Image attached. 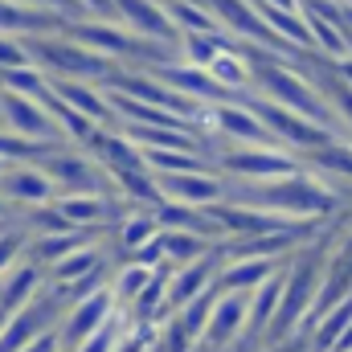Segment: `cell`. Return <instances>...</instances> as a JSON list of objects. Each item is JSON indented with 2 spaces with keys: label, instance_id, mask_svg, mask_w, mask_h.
I'll list each match as a JSON object with an SVG mask.
<instances>
[{
  "label": "cell",
  "instance_id": "1",
  "mask_svg": "<svg viewBox=\"0 0 352 352\" xmlns=\"http://www.w3.org/2000/svg\"><path fill=\"white\" fill-rule=\"evenodd\" d=\"M226 201L238 205H254L266 213H278L287 221L299 217H320L336 205V188L324 184V176L316 173H295L283 180H226Z\"/></svg>",
  "mask_w": 352,
  "mask_h": 352
},
{
  "label": "cell",
  "instance_id": "2",
  "mask_svg": "<svg viewBox=\"0 0 352 352\" xmlns=\"http://www.w3.org/2000/svg\"><path fill=\"white\" fill-rule=\"evenodd\" d=\"M29 45V58L50 74V78H78V82H94V87H107L115 74H119V62L102 58L87 50L82 41H74L66 29L62 33H37V37H25Z\"/></svg>",
  "mask_w": 352,
  "mask_h": 352
},
{
  "label": "cell",
  "instance_id": "3",
  "mask_svg": "<svg viewBox=\"0 0 352 352\" xmlns=\"http://www.w3.org/2000/svg\"><path fill=\"white\" fill-rule=\"evenodd\" d=\"M307 164L287 152V148H226L217 156V173L234 176V180H283V176L303 173Z\"/></svg>",
  "mask_w": 352,
  "mask_h": 352
},
{
  "label": "cell",
  "instance_id": "4",
  "mask_svg": "<svg viewBox=\"0 0 352 352\" xmlns=\"http://www.w3.org/2000/svg\"><path fill=\"white\" fill-rule=\"evenodd\" d=\"M0 123L33 144H66L58 119L50 115L45 102L37 98H25V94H12V90H0Z\"/></svg>",
  "mask_w": 352,
  "mask_h": 352
},
{
  "label": "cell",
  "instance_id": "5",
  "mask_svg": "<svg viewBox=\"0 0 352 352\" xmlns=\"http://www.w3.org/2000/svg\"><path fill=\"white\" fill-rule=\"evenodd\" d=\"M0 197L12 209H41V205L58 201V184H54V176L45 173L41 164L21 160V164H8L0 173Z\"/></svg>",
  "mask_w": 352,
  "mask_h": 352
},
{
  "label": "cell",
  "instance_id": "6",
  "mask_svg": "<svg viewBox=\"0 0 352 352\" xmlns=\"http://www.w3.org/2000/svg\"><path fill=\"white\" fill-rule=\"evenodd\" d=\"M119 311V299H115V291H111V283L102 287V291H94L87 299H78V303H70L66 307V316H62V324H58V332H62V349L74 352L87 336H94L111 316Z\"/></svg>",
  "mask_w": 352,
  "mask_h": 352
},
{
  "label": "cell",
  "instance_id": "7",
  "mask_svg": "<svg viewBox=\"0 0 352 352\" xmlns=\"http://www.w3.org/2000/svg\"><path fill=\"white\" fill-rule=\"evenodd\" d=\"M213 119H217V135L226 140V148H278V140L266 131V123L242 102V98H226L213 102Z\"/></svg>",
  "mask_w": 352,
  "mask_h": 352
},
{
  "label": "cell",
  "instance_id": "8",
  "mask_svg": "<svg viewBox=\"0 0 352 352\" xmlns=\"http://www.w3.org/2000/svg\"><path fill=\"white\" fill-rule=\"evenodd\" d=\"M115 21L123 29H131L135 37L164 41V45L180 50V29L168 21V12H164L160 0H115Z\"/></svg>",
  "mask_w": 352,
  "mask_h": 352
},
{
  "label": "cell",
  "instance_id": "9",
  "mask_svg": "<svg viewBox=\"0 0 352 352\" xmlns=\"http://www.w3.org/2000/svg\"><path fill=\"white\" fill-rule=\"evenodd\" d=\"M246 316H250V295L246 291H221L213 303V316L201 332V349L221 352L226 344H234L246 332Z\"/></svg>",
  "mask_w": 352,
  "mask_h": 352
},
{
  "label": "cell",
  "instance_id": "10",
  "mask_svg": "<svg viewBox=\"0 0 352 352\" xmlns=\"http://www.w3.org/2000/svg\"><path fill=\"white\" fill-rule=\"evenodd\" d=\"M160 180V197L164 201H180L192 209H209L217 201H226V176L213 173H173V176H156Z\"/></svg>",
  "mask_w": 352,
  "mask_h": 352
},
{
  "label": "cell",
  "instance_id": "11",
  "mask_svg": "<svg viewBox=\"0 0 352 352\" xmlns=\"http://www.w3.org/2000/svg\"><path fill=\"white\" fill-rule=\"evenodd\" d=\"M316 291H320V274L316 266L303 263L295 266V274L283 283V303H278V316H274V332H291L295 324H303L307 307H316Z\"/></svg>",
  "mask_w": 352,
  "mask_h": 352
},
{
  "label": "cell",
  "instance_id": "12",
  "mask_svg": "<svg viewBox=\"0 0 352 352\" xmlns=\"http://www.w3.org/2000/svg\"><path fill=\"white\" fill-rule=\"evenodd\" d=\"M45 283H50V278L41 274V266L29 263V258H21V263L0 278V311H8V316H12V311H21V307H25V303L45 287Z\"/></svg>",
  "mask_w": 352,
  "mask_h": 352
},
{
  "label": "cell",
  "instance_id": "13",
  "mask_svg": "<svg viewBox=\"0 0 352 352\" xmlns=\"http://www.w3.org/2000/svg\"><path fill=\"white\" fill-rule=\"evenodd\" d=\"M209 74H213V82L226 90L230 98H242V94L254 90V66H250L246 50H221L209 62Z\"/></svg>",
  "mask_w": 352,
  "mask_h": 352
},
{
  "label": "cell",
  "instance_id": "14",
  "mask_svg": "<svg viewBox=\"0 0 352 352\" xmlns=\"http://www.w3.org/2000/svg\"><path fill=\"white\" fill-rule=\"evenodd\" d=\"M82 246H90L87 230H70V234H33L25 258H33L37 266H54V263H62L66 254L82 250Z\"/></svg>",
  "mask_w": 352,
  "mask_h": 352
},
{
  "label": "cell",
  "instance_id": "15",
  "mask_svg": "<svg viewBox=\"0 0 352 352\" xmlns=\"http://www.w3.org/2000/svg\"><path fill=\"white\" fill-rule=\"evenodd\" d=\"M274 274V258H234L221 266L217 274V291H258L266 278Z\"/></svg>",
  "mask_w": 352,
  "mask_h": 352
},
{
  "label": "cell",
  "instance_id": "16",
  "mask_svg": "<svg viewBox=\"0 0 352 352\" xmlns=\"http://www.w3.org/2000/svg\"><path fill=\"white\" fill-rule=\"evenodd\" d=\"M0 90H12V94L37 98V102H50V98H54V78H50L37 62H29V66L0 70Z\"/></svg>",
  "mask_w": 352,
  "mask_h": 352
},
{
  "label": "cell",
  "instance_id": "17",
  "mask_svg": "<svg viewBox=\"0 0 352 352\" xmlns=\"http://www.w3.org/2000/svg\"><path fill=\"white\" fill-rule=\"evenodd\" d=\"M160 246H164V263L168 266H184L205 258L209 250H217V242L201 238V234H188V230H160Z\"/></svg>",
  "mask_w": 352,
  "mask_h": 352
},
{
  "label": "cell",
  "instance_id": "18",
  "mask_svg": "<svg viewBox=\"0 0 352 352\" xmlns=\"http://www.w3.org/2000/svg\"><path fill=\"white\" fill-rule=\"evenodd\" d=\"M278 303H283V278L270 274L258 291H250V316H246V332H263L274 324L278 316Z\"/></svg>",
  "mask_w": 352,
  "mask_h": 352
},
{
  "label": "cell",
  "instance_id": "19",
  "mask_svg": "<svg viewBox=\"0 0 352 352\" xmlns=\"http://www.w3.org/2000/svg\"><path fill=\"white\" fill-rule=\"evenodd\" d=\"M94 270H102V254H98L94 246H82V250H74V254H66L62 263L50 266V283H54V287H74V283L90 278Z\"/></svg>",
  "mask_w": 352,
  "mask_h": 352
},
{
  "label": "cell",
  "instance_id": "20",
  "mask_svg": "<svg viewBox=\"0 0 352 352\" xmlns=\"http://www.w3.org/2000/svg\"><path fill=\"white\" fill-rule=\"evenodd\" d=\"M152 274H156V266H144V263H127V266H123V270L111 278V291H115L119 307H123V303L131 307V303L140 299V291L152 283Z\"/></svg>",
  "mask_w": 352,
  "mask_h": 352
},
{
  "label": "cell",
  "instance_id": "21",
  "mask_svg": "<svg viewBox=\"0 0 352 352\" xmlns=\"http://www.w3.org/2000/svg\"><path fill=\"white\" fill-rule=\"evenodd\" d=\"M29 226H25V217L21 221H12V226H0V278L12 270V266L25 258V250H29Z\"/></svg>",
  "mask_w": 352,
  "mask_h": 352
},
{
  "label": "cell",
  "instance_id": "22",
  "mask_svg": "<svg viewBox=\"0 0 352 352\" xmlns=\"http://www.w3.org/2000/svg\"><path fill=\"white\" fill-rule=\"evenodd\" d=\"M303 164H307V168H316V173H324V176H344V180H352V140L332 144V148H324V152L307 156Z\"/></svg>",
  "mask_w": 352,
  "mask_h": 352
},
{
  "label": "cell",
  "instance_id": "23",
  "mask_svg": "<svg viewBox=\"0 0 352 352\" xmlns=\"http://www.w3.org/2000/svg\"><path fill=\"white\" fill-rule=\"evenodd\" d=\"M127 328H131V320H127V311L119 307V311H115V316H111V320H107V324L94 332V336H87V340H82L74 352H115Z\"/></svg>",
  "mask_w": 352,
  "mask_h": 352
},
{
  "label": "cell",
  "instance_id": "24",
  "mask_svg": "<svg viewBox=\"0 0 352 352\" xmlns=\"http://www.w3.org/2000/svg\"><path fill=\"white\" fill-rule=\"evenodd\" d=\"M352 324V299H344L340 307H332L328 316H324V324H320V332H316V349H332L336 340H340V332Z\"/></svg>",
  "mask_w": 352,
  "mask_h": 352
},
{
  "label": "cell",
  "instance_id": "25",
  "mask_svg": "<svg viewBox=\"0 0 352 352\" xmlns=\"http://www.w3.org/2000/svg\"><path fill=\"white\" fill-rule=\"evenodd\" d=\"M33 58H29V45H25V37H8V33H0V70H12V66H29Z\"/></svg>",
  "mask_w": 352,
  "mask_h": 352
},
{
  "label": "cell",
  "instance_id": "26",
  "mask_svg": "<svg viewBox=\"0 0 352 352\" xmlns=\"http://www.w3.org/2000/svg\"><path fill=\"white\" fill-rule=\"evenodd\" d=\"M16 4H29V8H41V12H58L66 21H82V4L78 0H16Z\"/></svg>",
  "mask_w": 352,
  "mask_h": 352
},
{
  "label": "cell",
  "instance_id": "27",
  "mask_svg": "<svg viewBox=\"0 0 352 352\" xmlns=\"http://www.w3.org/2000/svg\"><path fill=\"white\" fill-rule=\"evenodd\" d=\"M21 352H66V349H62V332H58V328H50V332H41L37 340H29Z\"/></svg>",
  "mask_w": 352,
  "mask_h": 352
},
{
  "label": "cell",
  "instance_id": "28",
  "mask_svg": "<svg viewBox=\"0 0 352 352\" xmlns=\"http://www.w3.org/2000/svg\"><path fill=\"white\" fill-rule=\"evenodd\" d=\"M87 16H102V21H115V0H78Z\"/></svg>",
  "mask_w": 352,
  "mask_h": 352
},
{
  "label": "cell",
  "instance_id": "29",
  "mask_svg": "<svg viewBox=\"0 0 352 352\" xmlns=\"http://www.w3.org/2000/svg\"><path fill=\"white\" fill-rule=\"evenodd\" d=\"M332 70H336V78L352 90V54H349V58H336V62H332Z\"/></svg>",
  "mask_w": 352,
  "mask_h": 352
},
{
  "label": "cell",
  "instance_id": "30",
  "mask_svg": "<svg viewBox=\"0 0 352 352\" xmlns=\"http://www.w3.org/2000/svg\"><path fill=\"white\" fill-rule=\"evenodd\" d=\"M8 213H12V205H8V201H4V197H0V226H4V221H8Z\"/></svg>",
  "mask_w": 352,
  "mask_h": 352
},
{
  "label": "cell",
  "instance_id": "31",
  "mask_svg": "<svg viewBox=\"0 0 352 352\" xmlns=\"http://www.w3.org/2000/svg\"><path fill=\"white\" fill-rule=\"evenodd\" d=\"M4 324H8V311H0V332H4Z\"/></svg>",
  "mask_w": 352,
  "mask_h": 352
},
{
  "label": "cell",
  "instance_id": "32",
  "mask_svg": "<svg viewBox=\"0 0 352 352\" xmlns=\"http://www.w3.org/2000/svg\"><path fill=\"white\" fill-rule=\"evenodd\" d=\"M4 168H8V164H4V160H0V173H4Z\"/></svg>",
  "mask_w": 352,
  "mask_h": 352
},
{
  "label": "cell",
  "instance_id": "33",
  "mask_svg": "<svg viewBox=\"0 0 352 352\" xmlns=\"http://www.w3.org/2000/svg\"><path fill=\"white\" fill-rule=\"evenodd\" d=\"M336 4H344V0H336Z\"/></svg>",
  "mask_w": 352,
  "mask_h": 352
}]
</instances>
